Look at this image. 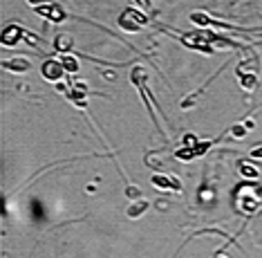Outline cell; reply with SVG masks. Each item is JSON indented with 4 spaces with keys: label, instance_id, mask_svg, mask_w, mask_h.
Instances as JSON below:
<instances>
[{
    "label": "cell",
    "instance_id": "cell-11",
    "mask_svg": "<svg viewBox=\"0 0 262 258\" xmlns=\"http://www.w3.org/2000/svg\"><path fill=\"white\" fill-rule=\"evenodd\" d=\"M61 63H63L65 72H70V74H76V72H79V61H76L74 56H70V54H65L61 58Z\"/></svg>",
    "mask_w": 262,
    "mask_h": 258
},
{
    "label": "cell",
    "instance_id": "cell-5",
    "mask_svg": "<svg viewBox=\"0 0 262 258\" xmlns=\"http://www.w3.org/2000/svg\"><path fill=\"white\" fill-rule=\"evenodd\" d=\"M23 36H27V32L23 29L20 25H16V23H11L3 29V45L5 47H11V45H18Z\"/></svg>",
    "mask_w": 262,
    "mask_h": 258
},
{
    "label": "cell",
    "instance_id": "cell-10",
    "mask_svg": "<svg viewBox=\"0 0 262 258\" xmlns=\"http://www.w3.org/2000/svg\"><path fill=\"white\" fill-rule=\"evenodd\" d=\"M240 86L247 90V92H253V90L258 88V76L251 74V72H247V74H240Z\"/></svg>",
    "mask_w": 262,
    "mask_h": 258
},
{
    "label": "cell",
    "instance_id": "cell-16",
    "mask_svg": "<svg viewBox=\"0 0 262 258\" xmlns=\"http://www.w3.org/2000/svg\"><path fill=\"white\" fill-rule=\"evenodd\" d=\"M215 258H224V256H222V251H217V254H215Z\"/></svg>",
    "mask_w": 262,
    "mask_h": 258
},
{
    "label": "cell",
    "instance_id": "cell-3",
    "mask_svg": "<svg viewBox=\"0 0 262 258\" xmlns=\"http://www.w3.org/2000/svg\"><path fill=\"white\" fill-rule=\"evenodd\" d=\"M40 72H43V76H45L47 81H52V83L61 81L63 76H65L63 63H61V61H56V58H47V61L43 63V68H40Z\"/></svg>",
    "mask_w": 262,
    "mask_h": 258
},
{
    "label": "cell",
    "instance_id": "cell-13",
    "mask_svg": "<svg viewBox=\"0 0 262 258\" xmlns=\"http://www.w3.org/2000/svg\"><path fill=\"white\" fill-rule=\"evenodd\" d=\"M27 3L36 9V7H43V5H50V0H27Z\"/></svg>",
    "mask_w": 262,
    "mask_h": 258
},
{
    "label": "cell",
    "instance_id": "cell-6",
    "mask_svg": "<svg viewBox=\"0 0 262 258\" xmlns=\"http://www.w3.org/2000/svg\"><path fill=\"white\" fill-rule=\"evenodd\" d=\"M152 184L159 189H170V191H180L182 182L172 175H152Z\"/></svg>",
    "mask_w": 262,
    "mask_h": 258
},
{
    "label": "cell",
    "instance_id": "cell-7",
    "mask_svg": "<svg viewBox=\"0 0 262 258\" xmlns=\"http://www.w3.org/2000/svg\"><path fill=\"white\" fill-rule=\"evenodd\" d=\"M3 68L16 72V74H23V72L29 70V61L27 58H9V61H3Z\"/></svg>",
    "mask_w": 262,
    "mask_h": 258
},
{
    "label": "cell",
    "instance_id": "cell-1",
    "mask_svg": "<svg viewBox=\"0 0 262 258\" xmlns=\"http://www.w3.org/2000/svg\"><path fill=\"white\" fill-rule=\"evenodd\" d=\"M144 25H148V16L144 14V11H139L137 7H126L121 11V16H119V27L128 34L139 32Z\"/></svg>",
    "mask_w": 262,
    "mask_h": 258
},
{
    "label": "cell",
    "instance_id": "cell-8",
    "mask_svg": "<svg viewBox=\"0 0 262 258\" xmlns=\"http://www.w3.org/2000/svg\"><path fill=\"white\" fill-rule=\"evenodd\" d=\"M54 50H56V52L68 54L70 50H72V36H68V34H58L56 38H54Z\"/></svg>",
    "mask_w": 262,
    "mask_h": 258
},
{
    "label": "cell",
    "instance_id": "cell-14",
    "mask_svg": "<svg viewBox=\"0 0 262 258\" xmlns=\"http://www.w3.org/2000/svg\"><path fill=\"white\" fill-rule=\"evenodd\" d=\"M135 3H139V7L144 9H150V0H135Z\"/></svg>",
    "mask_w": 262,
    "mask_h": 258
},
{
    "label": "cell",
    "instance_id": "cell-2",
    "mask_svg": "<svg viewBox=\"0 0 262 258\" xmlns=\"http://www.w3.org/2000/svg\"><path fill=\"white\" fill-rule=\"evenodd\" d=\"M180 41L186 47H193L198 52H204V54H213V47H211V36H204V34H177Z\"/></svg>",
    "mask_w": 262,
    "mask_h": 258
},
{
    "label": "cell",
    "instance_id": "cell-9",
    "mask_svg": "<svg viewBox=\"0 0 262 258\" xmlns=\"http://www.w3.org/2000/svg\"><path fill=\"white\" fill-rule=\"evenodd\" d=\"M148 207H150V202H148V200H137V202H133V205L128 207V218H137V215L146 213Z\"/></svg>",
    "mask_w": 262,
    "mask_h": 258
},
{
    "label": "cell",
    "instance_id": "cell-12",
    "mask_svg": "<svg viewBox=\"0 0 262 258\" xmlns=\"http://www.w3.org/2000/svg\"><path fill=\"white\" fill-rule=\"evenodd\" d=\"M240 173H242L244 177H258V175H260L255 166H251V164H244V162L240 164Z\"/></svg>",
    "mask_w": 262,
    "mask_h": 258
},
{
    "label": "cell",
    "instance_id": "cell-4",
    "mask_svg": "<svg viewBox=\"0 0 262 258\" xmlns=\"http://www.w3.org/2000/svg\"><path fill=\"white\" fill-rule=\"evenodd\" d=\"M34 11H36V14H40L43 18H47L50 23H63L65 18H68L65 9L61 7V5H56V3H50V5H43V7H36Z\"/></svg>",
    "mask_w": 262,
    "mask_h": 258
},
{
    "label": "cell",
    "instance_id": "cell-15",
    "mask_svg": "<svg viewBox=\"0 0 262 258\" xmlns=\"http://www.w3.org/2000/svg\"><path fill=\"white\" fill-rule=\"evenodd\" d=\"M251 157H262V146L253 148V151H251Z\"/></svg>",
    "mask_w": 262,
    "mask_h": 258
}]
</instances>
